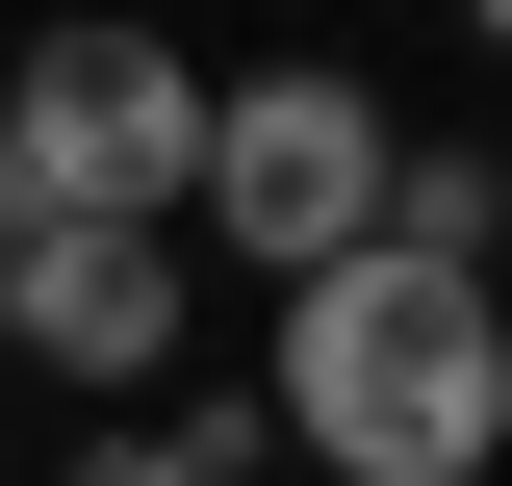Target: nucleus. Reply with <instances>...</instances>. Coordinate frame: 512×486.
Returning a JSON list of instances; mask_svg holds the SVG:
<instances>
[{"label": "nucleus", "mask_w": 512, "mask_h": 486, "mask_svg": "<svg viewBox=\"0 0 512 486\" xmlns=\"http://www.w3.org/2000/svg\"><path fill=\"white\" fill-rule=\"evenodd\" d=\"M384 77L359 52H282V77H205V180H180V256H231L256 307L282 282H333V256L384 231Z\"/></svg>", "instance_id": "2"}, {"label": "nucleus", "mask_w": 512, "mask_h": 486, "mask_svg": "<svg viewBox=\"0 0 512 486\" xmlns=\"http://www.w3.org/2000/svg\"><path fill=\"white\" fill-rule=\"evenodd\" d=\"M26 231H52V205H26V154H0V282H26Z\"/></svg>", "instance_id": "6"}, {"label": "nucleus", "mask_w": 512, "mask_h": 486, "mask_svg": "<svg viewBox=\"0 0 512 486\" xmlns=\"http://www.w3.org/2000/svg\"><path fill=\"white\" fill-rule=\"evenodd\" d=\"M256 435L308 486H512V282L359 231L333 282H282V333H256Z\"/></svg>", "instance_id": "1"}, {"label": "nucleus", "mask_w": 512, "mask_h": 486, "mask_svg": "<svg viewBox=\"0 0 512 486\" xmlns=\"http://www.w3.org/2000/svg\"><path fill=\"white\" fill-rule=\"evenodd\" d=\"M0 154H26L52 231H180V180H205V52H154V26H52V52L0 77Z\"/></svg>", "instance_id": "3"}, {"label": "nucleus", "mask_w": 512, "mask_h": 486, "mask_svg": "<svg viewBox=\"0 0 512 486\" xmlns=\"http://www.w3.org/2000/svg\"><path fill=\"white\" fill-rule=\"evenodd\" d=\"M180 333H205V256H180V231H26V282H0V359L77 384L103 435L180 384Z\"/></svg>", "instance_id": "4"}, {"label": "nucleus", "mask_w": 512, "mask_h": 486, "mask_svg": "<svg viewBox=\"0 0 512 486\" xmlns=\"http://www.w3.org/2000/svg\"><path fill=\"white\" fill-rule=\"evenodd\" d=\"M52 486H180V461H154V435H77V461H52Z\"/></svg>", "instance_id": "5"}]
</instances>
